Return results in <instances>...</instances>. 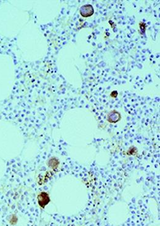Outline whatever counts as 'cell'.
I'll use <instances>...</instances> for the list:
<instances>
[{"instance_id":"1","label":"cell","mask_w":160,"mask_h":226,"mask_svg":"<svg viewBox=\"0 0 160 226\" xmlns=\"http://www.w3.org/2000/svg\"><path fill=\"white\" fill-rule=\"evenodd\" d=\"M37 200L39 206L42 208H44L50 200L49 194L46 192H42L39 193L37 197Z\"/></svg>"},{"instance_id":"2","label":"cell","mask_w":160,"mask_h":226,"mask_svg":"<svg viewBox=\"0 0 160 226\" xmlns=\"http://www.w3.org/2000/svg\"><path fill=\"white\" fill-rule=\"evenodd\" d=\"M79 13L82 17L86 18L90 17L94 14V9L91 4H86L80 7Z\"/></svg>"},{"instance_id":"3","label":"cell","mask_w":160,"mask_h":226,"mask_svg":"<svg viewBox=\"0 0 160 226\" xmlns=\"http://www.w3.org/2000/svg\"><path fill=\"white\" fill-rule=\"evenodd\" d=\"M121 119V115L119 112L116 110L110 111L107 115V120L111 123H115L119 122Z\"/></svg>"},{"instance_id":"4","label":"cell","mask_w":160,"mask_h":226,"mask_svg":"<svg viewBox=\"0 0 160 226\" xmlns=\"http://www.w3.org/2000/svg\"><path fill=\"white\" fill-rule=\"evenodd\" d=\"M60 164V162L56 157H52L49 158L47 162V165L48 167L52 170H56Z\"/></svg>"},{"instance_id":"5","label":"cell","mask_w":160,"mask_h":226,"mask_svg":"<svg viewBox=\"0 0 160 226\" xmlns=\"http://www.w3.org/2000/svg\"><path fill=\"white\" fill-rule=\"evenodd\" d=\"M17 221H18V217H17L16 215L12 214V215L10 216V219L9 220V222L10 224H11L12 225H15L17 224Z\"/></svg>"}]
</instances>
